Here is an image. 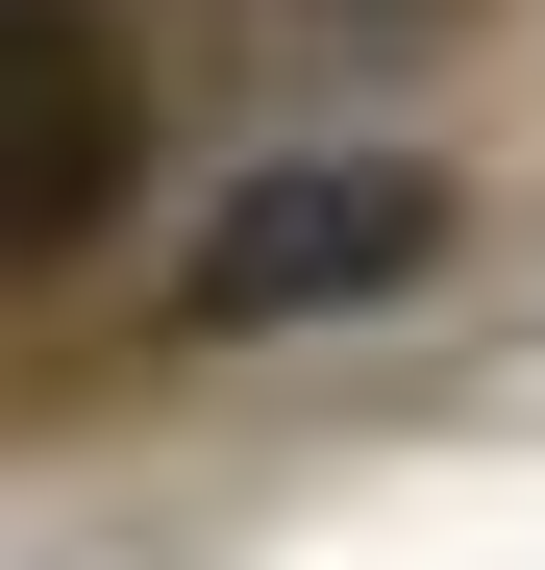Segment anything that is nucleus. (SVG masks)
Masks as SVG:
<instances>
[{"instance_id":"nucleus-1","label":"nucleus","mask_w":545,"mask_h":570,"mask_svg":"<svg viewBox=\"0 0 545 570\" xmlns=\"http://www.w3.org/2000/svg\"><path fill=\"white\" fill-rule=\"evenodd\" d=\"M149 174V100H125V26L100 0H0V273H75Z\"/></svg>"},{"instance_id":"nucleus-2","label":"nucleus","mask_w":545,"mask_h":570,"mask_svg":"<svg viewBox=\"0 0 545 570\" xmlns=\"http://www.w3.org/2000/svg\"><path fill=\"white\" fill-rule=\"evenodd\" d=\"M422 248H446V174H397V149H323V174H248V199L199 224V323L248 347V323H323V298H397Z\"/></svg>"}]
</instances>
